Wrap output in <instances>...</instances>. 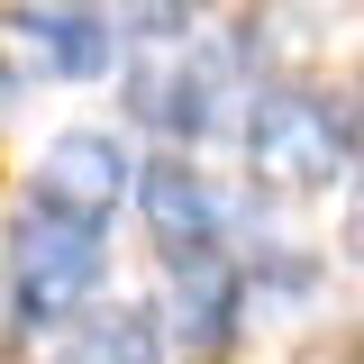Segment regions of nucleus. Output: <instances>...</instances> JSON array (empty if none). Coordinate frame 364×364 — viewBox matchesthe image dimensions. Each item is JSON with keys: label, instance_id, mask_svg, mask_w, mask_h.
<instances>
[{"label": "nucleus", "instance_id": "obj_1", "mask_svg": "<svg viewBox=\"0 0 364 364\" xmlns=\"http://www.w3.org/2000/svg\"><path fill=\"white\" fill-rule=\"evenodd\" d=\"M91 282H100V228L73 219V210H28V219L9 228V301L18 318H64L91 301Z\"/></svg>", "mask_w": 364, "mask_h": 364}, {"label": "nucleus", "instance_id": "obj_2", "mask_svg": "<svg viewBox=\"0 0 364 364\" xmlns=\"http://www.w3.org/2000/svg\"><path fill=\"white\" fill-rule=\"evenodd\" d=\"M237 73H246V55H237V46H164V55L128 82V100H136V119H146V128L200 136L228 100H237Z\"/></svg>", "mask_w": 364, "mask_h": 364}, {"label": "nucleus", "instance_id": "obj_3", "mask_svg": "<svg viewBox=\"0 0 364 364\" xmlns=\"http://www.w3.org/2000/svg\"><path fill=\"white\" fill-rule=\"evenodd\" d=\"M337 155H346V136H337V119L318 100H301V91L255 100V119H246V164H255V182H273V191H318V182L337 173Z\"/></svg>", "mask_w": 364, "mask_h": 364}, {"label": "nucleus", "instance_id": "obj_4", "mask_svg": "<svg viewBox=\"0 0 364 364\" xmlns=\"http://www.w3.org/2000/svg\"><path fill=\"white\" fill-rule=\"evenodd\" d=\"M18 55L37 73H64V82H100L128 55V28L109 9H28L18 18Z\"/></svg>", "mask_w": 364, "mask_h": 364}, {"label": "nucleus", "instance_id": "obj_5", "mask_svg": "<svg viewBox=\"0 0 364 364\" xmlns=\"http://www.w3.org/2000/svg\"><path fill=\"white\" fill-rule=\"evenodd\" d=\"M119 191H128V146H119L109 128H73V136L46 146V164H37V200H46V210L100 219Z\"/></svg>", "mask_w": 364, "mask_h": 364}, {"label": "nucleus", "instance_id": "obj_6", "mask_svg": "<svg viewBox=\"0 0 364 364\" xmlns=\"http://www.w3.org/2000/svg\"><path fill=\"white\" fill-rule=\"evenodd\" d=\"M136 200H146V228H155V246L164 255H182V246H210L219 237V191L191 173V164H155V173L136 182Z\"/></svg>", "mask_w": 364, "mask_h": 364}, {"label": "nucleus", "instance_id": "obj_7", "mask_svg": "<svg viewBox=\"0 0 364 364\" xmlns=\"http://www.w3.org/2000/svg\"><path fill=\"white\" fill-rule=\"evenodd\" d=\"M228 310H237V273H228L210 246H182L173 255V337L182 346H219Z\"/></svg>", "mask_w": 364, "mask_h": 364}, {"label": "nucleus", "instance_id": "obj_8", "mask_svg": "<svg viewBox=\"0 0 364 364\" xmlns=\"http://www.w3.org/2000/svg\"><path fill=\"white\" fill-rule=\"evenodd\" d=\"M55 364H155V328L136 310H109V318H82L73 328V346Z\"/></svg>", "mask_w": 364, "mask_h": 364}, {"label": "nucleus", "instance_id": "obj_9", "mask_svg": "<svg viewBox=\"0 0 364 364\" xmlns=\"http://www.w3.org/2000/svg\"><path fill=\"white\" fill-rule=\"evenodd\" d=\"M310 364H364V337H337L328 355H310Z\"/></svg>", "mask_w": 364, "mask_h": 364}, {"label": "nucleus", "instance_id": "obj_10", "mask_svg": "<svg viewBox=\"0 0 364 364\" xmlns=\"http://www.w3.org/2000/svg\"><path fill=\"white\" fill-rule=\"evenodd\" d=\"M346 246L364 255V191H355V219H346Z\"/></svg>", "mask_w": 364, "mask_h": 364}]
</instances>
